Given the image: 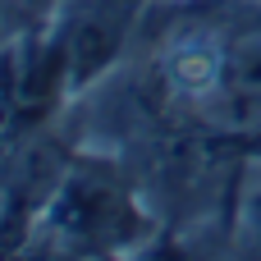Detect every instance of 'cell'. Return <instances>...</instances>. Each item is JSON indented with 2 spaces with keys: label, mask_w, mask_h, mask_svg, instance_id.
<instances>
[{
  "label": "cell",
  "mask_w": 261,
  "mask_h": 261,
  "mask_svg": "<svg viewBox=\"0 0 261 261\" xmlns=\"http://www.w3.org/2000/svg\"><path fill=\"white\" fill-rule=\"evenodd\" d=\"M142 5L147 0H69L64 5L55 60L69 73V83H87L92 73H101L119 55Z\"/></svg>",
  "instance_id": "1"
},
{
  "label": "cell",
  "mask_w": 261,
  "mask_h": 261,
  "mask_svg": "<svg viewBox=\"0 0 261 261\" xmlns=\"http://www.w3.org/2000/svg\"><path fill=\"white\" fill-rule=\"evenodd\" d=\"M55 216H60V229L83 248H106L128 229V202L101 174H78L64 188V202Z\"/></svg>",
  "instance_id": "2"
},
{
  "label": "cell",
  "mask_w": 261,
  "mask_h": 261,
  "mask_svg": "<svg viewBox=\"0 0 261 261\" xmlns=\"http://www.w3.org/2000/svg\"><path fill=\"white\" fill-rule=\"evenodd\" d=\"M216 96L239 124H261V28L239 32L216 64Z\"/></svg>",
  "instance_id": "3"
}]
</instances>
